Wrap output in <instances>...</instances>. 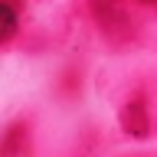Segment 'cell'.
Returning a JSON list of instances; mask_svg holds the SVG:
<instances>
[{"label": "cell", "mask_w": 157, "mask_h": 157, "mask_svg": "<svg viewBox=\"0 0 157 157\" xmlns=\"http://www.w3.org/2000/svg\"><path fill=\"white\" fill-rule=\"evenodd\" d=\"M29 147V128L23 121L7 128V134H3V147H0V154L3 157H23Z\"/></svg>", "instance_id": "cell-3"}, {"label": "cell", "mask_w": 157, "mask_h": 157, "mask_svg": "<svg viewBox=\"0 0 157 157\" xmlns=\"http://www.w3.org/2000/svg\"><path fill=\"white\" fill-rule=\"evenodd\" d=\"M20 29V13L13 7V0H0V43L7 46Z\"/></svg>", "instance_id": "cell-4"}, {"label": "cell", "mask_w": 157, "mask_h": 157, "mask_svg": "<svg viewBox=\"0 0 157 157\" xmlns=\"http://www.w3.org/2000/svg\"><path fill=\"white\" fill-rule=\"evenodd\" d=\"M141 3H147V7H157V0H141Z\"/></svg>", "instance_id": "cell-5"}, {"label": "cell", "mask_w": 157, "mask_h": 157, "mask_svg": "<svg viewBox=\"0 0 157 157\" xmlns=\"http://www.w3.org/2000/svg\"><path fill=\"white\" fill-rule=\"evenodd\" d=\"M88 3H92L95 23L101 26V33H105L108 39L121 43V39L131 36V17H128V3L124 0H88Z\"/></svg>", "instance_id": "cell-1"}, {"label": "cell", "mask_w": 157, "mask_h": 157, "mask_svg": "<svg viewBox=\"0 0 157 157\" xmlns=\"http://www.w3.org/2000/svg\"><path fill=\"white\" fill-rule=\"evenodd\" d=\"M118 121H121V131L131 137H137V141H144L147 134H151V115H147V101L144 95L137 92V95H131L124 101V108H121V115H118Z\"/></svg>", "instance_id": "cell-2"}]
</instances>
